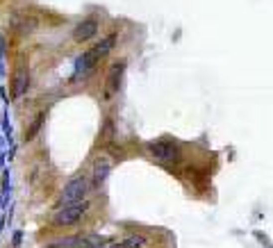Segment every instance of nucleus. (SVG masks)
<instances>
[{"instance_id": "1a4fd4ad", "label": "nucleus", "mask_w": 273, "mask_h": 248, "mask_svg": "<svg viewBox=\"0 0 273 248\" xmlns=\"http://www.w3.org/2000/svg\"><path fill=\"white\" fill-rule=\"evenodd\" d=\"M116 37H118L116 32L107 34V37H105L100 43H98L96 48H91V50H93V55H96V57H98V60H102V57H107V55L112 53V50H114V46H116Z\"/></svg>"}, {"instance_id": "39448f33", "label": "nucleus", "mask_w": 273, "mask_h": 248, "mask_svg": "<svg viewBox=\"0 0 273 248\" xmlns=\"http://www.w3.org/2000/svg\"><path fill=\"white\" fill-rule=\"evenodd\" d=\"M109 173H112V162H109L107 157H98L96 162H93V171H91V184H89V187L100 189L102 184H105V180L109 178Z\"/></svg>"}, {"instance_id": "6e6552de", "label": "nucleus", "mask_w": 273, "mask_h": 248, "mask_svg": "<svg viewBox=\"0 0 273 248\" xmlns=\"http://www.w3.org/2000/svg\"><path fill=\"white\" fill-rule=\"evenodd\" d=\"M27 89H30V73H27L25 69H16V73H14V82H11V96L14 98H21L27 93Z\"/></svg>"}, {"instance_id": "9d476101", "label": "nucleus", "mask_w": 273, "mask_h": 248, "mask_svg": "<svg viewBox=\"0 0 273 248\" xmlns=\"http://www.w3.org/2000/svg\"><path fill=\"white\" fill-rule=\"evenodd\" d=\"M146 242H148V239H146L144 235H132V237H128L121 244H109L107 248H144Z\"/></svg>"}, {"instance_id": "f257e3e1", "label": "nucleus", "mask_w": 273, "mask_h": 248, "mask_svg": "<svg viewBox=\"0 0 273 248\" xmlns=\"http://www.w3.org/2000/svg\"><path fill=\"white\" fill-rule=\"evenodd\" d=\"M87 194H89V180H87L85 175H75V178H71L69 182H66V187L62 189L59 203H62V207L78 205V203H82V200L87 198Z\"/></svg>"}, {"instance_id": "20e7f679", "label": "nucleus", "mask_w": 273, "mask_h": 248, "mask_svg": "<svg viewBox=\"0 0 273 248\" xmlns=\"http://www.w3.org/2000/svg\"><path fill=\"white\" fill-rule=\"evenodd\" d=\"M123 76H125V62H114L107 71V78H105V96L114 98L118 91H121Z\"/></svg>"}, {"instance_id": "423d86ee", "label": "nucleus", "mask_w": 273, "mask_h": 248, "mask_svg": "<svg viewBox=\"0 0 273 248\" xmlns=\"http://www.w3.org/2000/svg\"><path fill=\"white\" fill-rule=\"evenodd\" d=\"M93 37H98V21L96 18H85L82 23L75 25V30H73V41L75 43L91 41Z\"/></svg>"}, {"instance_id": "9b49d317", "label": "nucleus", "mask_w": 273, "mask_h": 248, "mask_svg": "<svg viewBox=\"0 0 273 248\" xmlns=\"http://www.w3.org/2000/svg\"><path fill=\"white\" fill-rule=\"evenodd\" d=\"M43 119H46V114L41 112V114H39V116H37V119H34L32 123H30V130H27V132H25V141H32L34 137L39 135V130H41V125H43Z\"/></svg>"}, {"instance_id": "0eeeda50", "label": "nucleus", "mask_w": 273, "mask_h": 248, "mask_svg": "<svg viewBox=\"0 0 273 248\" xmlns=\"http://www.w3.org/2000/svg\"><path fill=\"white\" fill-rule=\"evenodd\" d=\"M98 62H100V60L93 55V50H87L80 60L75 62V80H78V78L91 76V73H93V69L98 66Z\"/></svg>"}, {"instance_id": "7ed1b4c3", "label": "nucleus", "mask_w": 273, "mask_h": 248, "mask_svg": "<svg viewBox=\"0 0 273 248\" xmlns=\"http://www.w3.org/2000/svg\"><path fill=\"white\" fill-rule=\"evenodd\" d=\"M87 200H82V203H78V205H64L62 210H57L53 214V226L57 228H71L75 226V223L82 221V216L87 214Z\"/></svg>"}, {"instance_id": "f03ea898", "label": "nucleus", "mask_w": 273, "mask_h": 248, "mask_svg": "<svg viewBox=\"0 0 273 248\" xmlns=\"http://www.w3.org/2000/svg\"><path fill=\"white\" fill-rule=\"evenodd\" d=\"M148 155L160 164H173L180 160V146L176 141H169V139H160V141H150L146 146Z\"/></svg>"}]
</instances>
